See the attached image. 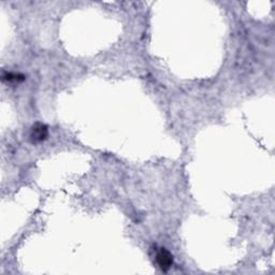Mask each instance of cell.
<instances>
[{
  "label": "cell",
  "mask_w": 275,
  "mask_h": 275,
  "mask_svg": "<svg viewBox=\"0 0 275 275\" xmlns=\"http://www.w3.org/2000/svg\"><path fill=\"white\" fill-rule=\"evenodd\" d=\"M156 261H157V264L161 271L168 272L173 264V257L168 249L159 248L156 251Z\"/></svg>",
  "instance_id": "7a4b0ae2"
},
{
  "label": "cell",
  "mask_w": 275,
  "mask_h": 275,
  "mask_svg": "<svg viewBox=\"0 0 275 275\" xmlns=\"http://www.w3.org/2000/svg\"><path fill=\"white\" fill-rule=\"evenodd\" d=\"M2 80L3 82H8V83H21V82L25 81V76L22 73L4 71Z\"/></svg>",
  "instance_id": "3957f363"
},
{
  "label": "cell",
  "mask_w": 275,
  "mask_h": 275,
  "mask_svg": "<svg viewBox=\"0 0 275 275\" xmlns=\"http://www.w3.org/2000/svg\"><path fill=\"white\" fill-rule=\"evenodd\" d=\"M49 137V128L43 123H36L32 126L29 132V139L33 143H41Z\"/></svg>",
  "instance_id": "6da1fadb"
}]
</instances>
